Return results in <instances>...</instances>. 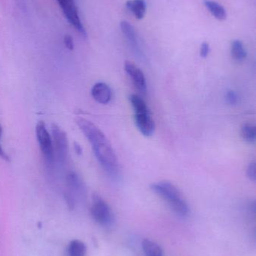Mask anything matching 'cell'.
<instances>
[{
	"label": "cell",
	"instance_id": "5b68a950",
	"mask_svg": "<svg viewBox=\"0 0 256 256\" xmlns=\"http://www.w3.org/2000/svg\"><path fill=\"white\" fill-rule=\"evenodd\" d=\"M57 1L71 25L73 26L81 36L86 37L87 32L78 14V8L75 1L74 0H57Z\"/></svg>",
	"mask_w": 256,
	"mask_h": 256
},
{
	"label": "cell",
	"instance_id": "277c9868",
	"mask_svg": "<svg viewBox=\"0 0 256 256\" xmlns=\"http://www.w3.org/2000/svg\"><path fill=\"white\" fill-rule=\"evenodd\" d=\"M36 132L38 142L40 146L41 150L45 156V160L48 164H52L54 160V144L44 122H38Z\"/></svg>",
	"mask_w": 256,
	"mask_h": 256
},
{
	"label": "cell",
	"instance_id": "ffe728a7",
	"mask_svg": "<svg viewBox=\"0 0 256 256\" xmlns=\"http://www.w3.org/2000/svg\"><path fill=\"white\" fill-rule=\"evenodd\" d=\"M210 52V45L207 42H204L201 44V48H200V55L203 58H206Z\"/></svg>",
	"mask_w": 256,
	"mask_h": 256
},
{
	"label": "cell",
	"instance_id": "ac0fdd59",
	"mask_svg": "<svg viewBox=\"0 0 256 256\" xmlns=\"http://www.w3.org/2000/svg\"><path fill=\"white\" fill-rule=\"evenodd\" d=\"M225 99H226V102L231 105L237 104V102H238L237 93L233 90L227 92L225 94Z\"/></svg>",
	"mask_w": 256,
	"mask_h": 256
},
{
	"label": "cell",
	"instance_id": "7a4b0ae2",
	"mask_svg": "<svg viewBox=\"0 0 256 256\" xmlns=\"http://www.w3.org/2000/svg\"><path fill=\"white\" fill-rule=\"evenodd\" d=\"M150 189L161 198L168 202L170 207L177 214L181 216L189 214V206L186 200L173 184L168 182H158L151 184Z\"/></svg>",
	"mask_w": 256,
	"mask_h": 256
},
{
	"label": "cell",
	"instance_id": "7402d4cb",
	"mask_svg": "<svg viewBox=\"0 0 256 256\" xmlns=\"http://www.w3.org/2000/svg\"><path fill=\"white\" fill-rule=\"evenodd\" d=\"M0 156H1L3 159H4L6 161H10V159H9V156H8L7 154L5 152V150H3V148H2L1 144H0Z\"/></svg>",
	"mask_w": 256,
	"mask_h": 256
},
{
	"label": "cell",
	"instance_id": "30bf717a",
	"mask_svg": "<svg viewBox=\"0 0 256 256\" xmlns=\"http://www.w3.org/2000/svg\"><path fill=\"white\" fill-rule=\"evenodd\" d=\"M122 32L125 37L127 39L132 49L137 55L141 56L142 52H141V48H140L139 44H138V38H137V34L135 33V28L127 21H122L120 24Z\"/></svg>",
	"mask_w": 256,
	"mask_h": 256
},
{
	"label": "cell",
	"instance_id": "8992f818",
	"mask_svg": "<svg viewBox=\"0 0 256 256\" xmlns=\"http://www.w3.org/2000/svg\"><path fill=\"white\" fill-rule=\"evenodd\" d=\"M52 134L53 138H54L53 144L55 148L57 156L60 161L65 162L69 152V141H68L67 135L63 129L56 124H52Z\"/></svg>",
	"mask_w": 256,
	"mask_h": 256
},
{
	"label": "cell",
	"instance_id": "e0dca14e",
	"mask_svg": "<svg viewBox=\"0 0 256 256\" xmlns=\"http://www.w3.org/2000/svg\"><path fill=\"white\" fill-rule=\"evenodd\" d=\"M241 135L243 140L253 142L256 138V128L251 124H245L241 128Z\"/></svg>",
	"mask_w": 256,
	"mask_h": 256
},
{
	"label": "cell",
	"instance_id": "ba28073f",
	"mask_svg": "<svg viewBox=\"0 0 256 256\" xmlns=\"http://www.w3.org/2000/svg\"><path fill=\"white\" fill-rule=\"evenodd\" d=\"M125 70L132 78V82L137 90L145 94L147 92V82L142 70L133 63L128 61L125 63Z\"/></svg>",
	"mask_w": 256,
	"mask_h": 256
},
{
	"label": "cell",
	"instance_id": "d6986e66",
	"mask_svg": "<svg viewBox=\"0 0 256 256\" xmlns=\"http://www.w3.org/2000/svg\"><path fill=\"white\" fill-rule=\"evenodd\" d=\"M246 174L248 178L252 182H255L256 180V165L255 162H251L248 166L247 170H246Z\"/></svg>",
	"mask_w": 256,
	"mask_h": 256
},
{
	"label": "cell",
	"instance_id": "8fae6325",
	"mask_svg": "<svg viewBox=\"0 0 256 256\" xmlns=\"http://www.w3.org/2000/svg\"><path fill=\"white\" fill-rule=\"evenodd\" d=\"M126 7L132 12L137 19H142L146 13L147 4L145 0H129L126 2Z\"/></svg>",
	"mask_w": 256,
	"mask_h": 256
},
{
	"label": "cell",
	"instance_id": "2e32d148",
	"mask_svg": "<svg viewBox=\"0 0 256 256\" xmlns=\"http://www.w3.org/2000/svg\"><path fill=\"white\" fill-rule=\"evenodd\" d=\"M129 100H130L135 112L150 110L144 99L141 98L138 94H132L129 97Z\"/></svg>",
	"mask_w": 256,
	"mask_h": 256
},
{
	"label": "cell",
	"instance_id": "5bb4252c",
	"mask_svg": "<svg viewBox=\"0 0 256 256\" xmlns=\"http://www.w3.org/2000/svg\"><path fill=\"white\" fill-rule=\"evenodd\" d=\"M68 254L69 256H86L87 246L81 240H72L68 248Z\"/></svg>",
	"mask_w": 256,
	"mask_h": 256
},
{
	"label": "cell",
	"instance_id": "cb8c5ba5",
	"mask_svg": "<svg viewBox=\"0 0 256 256\" xmlns=\"http://www.w3.org/2000/svg\"><path fill=\"white\" fill-rule=\"evenodd\" d=\"M2 134H3V128H2V126L0 124V138H1Z\"/></svg>",
	"mask_w": 256,
	"mask_h": 256
},
{
	"label": "cell",
	"instance_id": "9c48e42d",
	"mask_svg": "<svg viewBox=\"0 0 256 256\" xmlns=\"http://www.w3.org/2000/svg\"><path fill=\"white\" fill-rule=\"evenodd\" d=\"M95 100L101 104H107L111 102L112 92L109 86L105 82H97L93 86L91 91Z\"/></svg>",
	"mask_w": 256,
	"mask_h": 256
},
{
	"label": "cell",
	"instance_id": "9a60e30c",
	"mask_svg": "<svg viewBox=\"0 0 256 256\" xmlns=\"http://www.w3.org/2000/svg\"><path fill=\"white\" fill-rule=\"evenodd\" d=\"M231 55L234 60L242 62L246 58V51L240 40H234L231 44Z\"/></svg>",
	"mask_w": 256,
	"mask_h": 256
},
{
	"label": "cell",
	"instance_id": "603a6c76",
	"mask_svg": "<svg viewBox=\"0 0 256 256\" xmlns=\"http://www.w3.org/2000/svg\"><path fill=\"white\" fill-rule=\"evenodd\" d=\"M75 152H76L78 154H82V148H81V146H80L78 143L75 142Z\"/></svg>",
	"mask_w": 256,
	"mask_h": 256
},
{
	"label": "cell",
	"instance_id": "7c38bea8",
	"mask_svg": "<svg viewBox=\"0 0 256 256\" xmlns=\"http://www.w3.org/2000/svg\"><path fill=\"white\" fill-rule=\"evenodd\" d=\"M204 6L210 10L213 16L219 20L226 19V12L225 8L219 3L212 0H204Z\"/></svg>",
	"mask_w": 256,
	"mask_h": 256
},
{
	"label": "cell",
	"instance_id": "3957f363",
	"mask_svg": "<svg viewBox=\"0 0 256 256\" xmlns=\"http://www.w3.org/2000/svg\"><path fill=\"white\" fill-rule=\"evenodd\" d=\"M90 212L94 220L104 226L111 225L114 221L111 208L102 197L96 194L93 196Z\"/></svg>",
	"mask_w": 256,
	"mask_h": 256
},
{
	"label": "cell",
	"instance_id": "52a82bcc",
	"mask_svg": "<svg viewBox=\"0 0 256 256\" xmlns=\"http://www.w3.org/2000/svg\"><path fill=\"white\" fill-rule=\"evenodd\" d=\"M135 122L140 132L145 136H150L155 130V123L150 115V110L135 112Z\"/></svg>",
	"mask_w": 256,
	"mask_h": 256
},
{
	"label": "cell",
	"instance_id": "44dd1931",
	"mask_svg": "<svg viewBox=\"0 0 256 256\" xmlns=\"http://www.w3.org/2000/svg\"><path fill=\"white\" fill-rule=\"evenodd\" d=\"M63 42H64L65 46H66L67 49H69V50H73L74 42L73 39H72V38L68 34V36H65Z\"/></svg>",
	"mask_w": 256,
	"mask_h": 256
},
{
	"label": "cell",
	"instance_id": "4fadbf2b",
	"mask_svg": "<svg viewBox=\"0 0 256 256\" xmlns=\"http://www.w3.org/2000/svg\"><path fill=\"white\" fill-rule=\"evenodd\" d=\"M142 249L146 256H164L161 246L149 239H144L142 242Z\"/></svg>",
	"mask_w": 256,
	"mask_h": 256
},
{
	"label": "cell",
	"instance_id": "6da1fadb",
	"mask_svg": "<svg viewBox=\"0 0 256 256\" xmlns=\"http://www.w3.org/2000/svg\"><path fill=\"white\" fill-rule=\"evenodd\" d=\"M76 123L92 144L93 152L104 170L111 177H117L120 168L117 155L105 134L85 118H78Z\"/></svg>",
	"mask_w": 256,
	"mask_h": 256
}]
</instances>
